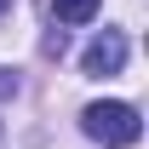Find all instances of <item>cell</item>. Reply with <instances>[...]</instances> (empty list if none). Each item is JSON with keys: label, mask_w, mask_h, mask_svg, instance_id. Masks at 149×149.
Here are the masks:
<instances>
[{"label": "cell", "mask_w": 149, "mask_h": 149, "mask_svg": "<svg viewBox=\"0 0 149 149\" xmlns=\"http://www.w3.org/2000/svg\"><path fill=\"white\" fill-rule=\"evenodd\" d=\"M80 132H86L92 143H103V149H132L143 138V120H138L132 103L103 97V103H86V109H80Z\"/></svg>", "instance_id": "obj_1"}, {"label": "cell", "mask_w": 149, "mask_h": 149, "mask_svg": "<svg viewBox=\"0 0 149 149\" xmlns=\"http://www.w3.org/2000/svg\"><path fill=\"white\" fill-rule=\"evenodd\" d=\"M80 69L97 74V80H103V74H120L126 69V35H120V29H103V35L80 52Z\"/></svg>", "instance_id": "obj_2"}, {"label": "cell", "mask_w": 149, "mask_h": 149, "mask_svg": "<svg viewBox=\"0 0 149 149\" xmlns=\"http://www.w3.org/2000/svg\"><path fill=\"white\" fill-rule=\"evenodd\" d=\"M12 92H17V74H12V69H0V97H12Z\"/></svg>", "instance_id": "obj_4"}, {"label": "cell", "mask_w": 149, "mask_h": 149, "mask_svg": "<svg viewBox=\"0 0 149 149\" xmlns=\"http://www.w3.org/2000/svg\"><path fill=\"white\" fill-rule=\"evenodd\" d=\"M57 23H92L97 17V0H52Z\"/></svg>", "instance_id": "obj_3"}, {"label": "cell", "mask_w": 149, "mask_h": 149, "mask_svg": "<svg viewBox=\"0 0 149 149\" xmlns=\"http://www.w3.org/2000/svg\"><path fill=\"white\" fill-rule=\"evenodd\" d=\"M6 6H12V0H0V12H6Z\"/></svg>", "instance_id": "obj_5"}]
</instances>
